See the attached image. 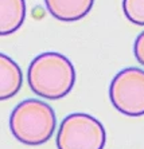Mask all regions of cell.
I'll list each match as a JSON object with an SVG mask.
<instances>
[{
    "mask_svg": "<svg viewBox=\"0 0 144 149\" xmlns=\"http://www.w3.org/2000/svg\"><path fill=\"white\" fill-rule=\"evenodd\" d=\"M27 82L32 93L46 100H61L73 90L75 69L67 56L59 52H42L31 61Z\"/></svg>",
    "mask_w": 144,
    "mask_h": 149,
    "instance_id": "1",
    "label": "cell"
},
{
    "mask_svg": "<svg viewBox=\"0 0 144 149\" xmlns=\"http://www.w3.org/2000/svg\"><path fill=\"white\" fill-rule=\"evenodd\" d=\"M26 0H0V36L16 32L24 23Z\"/></svg>",
    "mask_w": 144,
    "mask_h": 149,
    "instance_id": "7",
    "label": "cell"
},
{
    "mask_svg": "<svg viewBox=\"0 0 144 149\" xmlns=\"http://www.w3.org/2000/svg\"><path fill=\"white\" fill-rule=\"evenodd\" d=\"M57 118L53 108L43 101H22L10 116L11 133L24 145H42L54 134Z\"/></svg>",
    "mask_w": 144,
    "mask_h": 149,
    "instance_id": "2",
    "label": "cell"
},
{
    "mask_svg": "<svg viewBox=\"0 0 144 149\" xmlns=\"http://www.w3.org/2000/svg\"><path fill=\"white\" fill-rule=\"evenodd\" d=\"M23 82V74L18 63L8 55L0 52V101L15 97Z\"/></svg>",
    "mask_w": 144,
    "mask_h": 149,
    "instance_id": "6",
    "label": "cell"
},
{
    "mask_svg": "<svg viewBox=\"0 0 144 149\" xmlns=\"http://www.w3.org/2000/svg\"><path fill=\"white\" fill-rule=\"evenodd\" d=\"M113 108L128 117L144 116V70L127 67L113 77L109 86Z\"/></svg>",
    "mask_w": 144,
    "mask_h": 149,
    "instance_id": "4",
    "label": "cell"
},
{
    "mask_svg": "<svg viewBox=\"0 0 144 149\" xmlns=\"http://www.w3.org/2000/svg\"><path fill=\"white\" fill-rule=\"evenodd\" d=\"M134 54L137 62L144 66V31L139 34L134 45Z\"/></svg>",
    "mask_w": 144,
    "mask_h": 149,
    "instance_id": "9",
    "label": "cell"
},
{
    "mask_svg": "<svg viewBox=\"0 0 144 149\" xmlns=\"http://www.w3.org/2000/svg\"><path fill=\"white\" fill-rule=\"evenodd\" d=\"M51 16L59 22H77L85 17L93 8L94 0H45Z\"/></svg>",
    "mask_w": 144,
    "mask_h": 149,
    "instance_id": "5",
    "label": "cell"
},
{
    "mask_svg": "<svg viewBox=\"0 0 144 149\" xmlns=\"http://www.w3.org/2000/svg\"><path fill=\"white\" fill-rule=\"evenodd\" d=\"M106 132L96 117L71 113L62 120L57 133L58 149H104Z\"/></svg>",
    "mask_w": 144,
    "mask_h": 149,
    "instance_id": "3",
    "label": "cell"
},
{
    "mask_svg": "<svg viewBox=\"0 0 144 149\" xmlns=\"http://www.w3.org/2000/svg\"><path fill=\"white\" fill-rule=\"evenodd\" d=\"M123 11L131 23L144 26V0H123Z\"/></svg>",
    "mask_w": 144,
    "mask_h": 149,
    "instance_id": "8",
    "label": "cell"
}]
</instances>
